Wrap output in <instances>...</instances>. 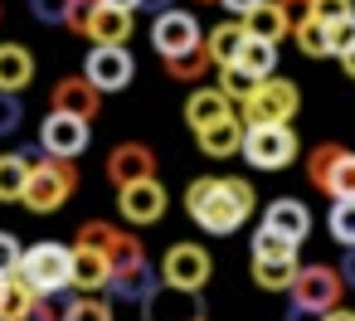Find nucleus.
Masks as SVG:
<instances>
[{
	"label": "nucleus",
	"instance_id": "f257e3e1",
	"mask_svg": "<svg viewBox=\"0 0 355 321\" xmlns=\"http://www.w3.org/2000/svg\"><path fill=\"white\" fill-rule=\"evenodd\" d=\"M258 209V190L239 175H200L185 185V214L205 229V234H234L253 219Z\"/></svg>",
	"mask_w": 355,
	"mask_h": 321
},
{
	"label": "nucleus",
	"instance_id": "f03ea898",
	"mask_svg": "<svg viewBox=\"0 0 355 321\" xmlns=\"http://www.w3.org/2000/svg\"><path fill=\"white\" fill-rule=\"evenodd\" d=\"M15 277H20L35 297H49V302H54L59 292L73 287V248H69V243H30Z\"/></svg>",
	"mask_w": 355,
	"mask_h": 321
},
{
	"label": "nucleus",
	"instance_id": "7ed1b4c3",
	"mask_svg": "<svg viewBox=\"0 0 355 321\" xmlns=\"http://www.w3.org/2000/svg\"><path fill=\"white\" fill-rule=\"evenodd\" d=\"M78 190V161H54L44 156L35 171H30V185H25V209L30 214H59L69 205V195Z\"/></svg>",
	"mask_w": 355,
	"mask_h": 321
},
{
	"label": "nucleus",
	"instance_id": "20e7f679",
	"mask_svg": "<svg viewBox=\"0 0 355 321\" xmlns=\"http://www.w3.org/2000/svg\"><path fill=\"white\" fill-rule=\"evenodd\" d=\"M306 180H311L321 195H331V205L355 200V151H350V146H336V141L311 146V156H306Z\"/></svg>",
	"mask_w": 355,
	"mask_h": 321
},
{
	"label": "nucleus",
	"instance_id": "39448f33",
	"mask_svg": "<svg viewBox=\"0 0 355 321\" xmlns=\"http://www.w3.org/2000/svg\"><path fill=\"white\" fill-rule=\"evenodd\" d=\"M297 107H302L297 83L292 78H268V83L253 88V98L239 107V117H243V127H292Z\"/></svg>",
	"mask_w": 355,
	"mask_h": 321
},
{
	"label": "nucleus",
	"instance_id": "423d86ee",
	"mask_svg": "<svg viewBox=\"0 0 355 321\" xmlns=\"http://www.w3.org/2000/svg\"><path fill=\"white\" fill-rule=\"evenodd\" d=\"M287 297H292V306H302V311H311V316H326V311L340 306L345 277H340V268H331V263H302V272H297V282H292Z\"/></svg>",
	"mask_w": 355,
	"mask_h": 321
},
{
	"label": "nucleus",
	"instance_id": "0eeeda50",
	"mask_svg": "<svg viewBox=\"0 0 355 321\" xmlns=\"http://www.w3.org/2000/svg\"><path fill=\"white\" fill-rule=\"evenodd\" d=\"M78 243H88V248L107 253L112 277H122V272H132V268H141V263H146L141 238H137V234H127V229H117V224H107V219H88V224L78 229Z\"/></svg>",
	"mask_w": 355,
	"mask_h": 321
},
{
	"label": "nucleus",
	"instance_id": "6e6552de",
	"mask_svg": "<svg viewBox=\"0 0 355 321\" xmlns=\"http://www.w3.org/2000/svg\"><path fill=\"white\" fill-rule=\"evenodd\" d=\"M297 151H302V141L292 127H248V137H243V161L253 171H287L297 161Z\"/></svg>",
	"mask_w": 355,
	"mask_h": 321
},
{
	"label": "nucleus",
	"instance_id": "1a4fd4ad",
	"mask_svg": "<svg viewBox=\"0 0 355 321\" xmlns=\"http://www.w3.org/2000/svg\"><path fill=\"white\" fill-rule=\"evenodd\" d=\"M214 263H209V248L200 243H171L166 258H161V287H175V292H205Z\"/></svg>",
	"mask_w": 355,
	"mask_h": 321
},
{
	"label": "nucleus",
	"instance_id": "9d476101",
	"mask_svg": "<svg viewBox=\"0 0 355 321\" xmlns=\"http://www.w3.org/2000/svg\"><path fill=\"white\" fill-rule=\"evenodd\" d=\"M151 44H156L161 59H180V54L205 44V30H200V20L190 10H166V15L151 20Z\"/></svg>",
	"mask_w": 355,
	"mask_h": 321
},
{
	"label": "nucleus",
	"instance_id": "9b49d317",
	"mask_svg": "<svg viewBox=\"0 0 355 321\" xmlns=\"http://www.w3.org/2000/svg\"><path fill=\"white\" fill-rule=\"evenodd\" d=\"M93 141V122H78V117H64V112H49L44 127H40V146L44 156L54 161H78Z\"/></svg>",
	"mask_w": 355,
	"mask_h": 321
},
{
	"label": "nucleus",
	"instance_id": "f8f14e48",
	"mask_svg": "<svg viewBox=\"0 0 355 321\" xmlns=\"http://www.w3.org/2000/svg\"><path fill=\"white\" fill-rule=\"evenodd\" d=\"M103 171H107V180H112L117 190L141 185V180H161V175H156V151H151L146 141H117V146L107 151Z\"/></svg>",
	"mask_w": 355,
	"mask_h": 321
},
{
	"label": "nucleus",
	"instance_id": "ddd939ff",
	"mask_svg": "<svg viewBox=\"0 0 355 321\" xmlns=\"http://www.w3.org/2000/svg\"><path fill=\"white\" fill-rule=\"evenodd\" d=\"M83 78H88L98 93H122V88L137 78V59H132V49H88Z\"/></svg>",
	"mask_w": 355,
	"mask_h": 321
},
{
	"label": "nucleus",
	"instance_id": "4468645a",
	"mask_svg": "<svg viewBox=\"0 0 355 321\" xmlns=\"http://www.w3.org/2000/svg\"><path fill=\"white\" fill-rule=\"evenodd\" d=\"M49 112H64V117H78V122H93L103 112V93L83 78V73H69L49 88Z\"/></svg>",
	"mask_w": 355,
	"mask_h": 321
},
{
	"label": "nucleus",
	"instance_id": "2eb2a0df",
	"mask_svg": "<svg viewBox=\"0 0 355 321\" xmlns=\"http://www.w3.org/2000/svg\"><path fill=\"white\" fill-rule=\"evenodd\" d=\"M117 209H122V219H127L132 229H146V224H156V219L166 214V185H161V180L127 185V190H117Z\"/></svg>",
	"mask_w": 355,
	"mask_h": 321
},
{
	"label": "nucleus",
	"instance_id": "dca6fc26",
	"mask_svg": "<svg viewBox=\"0 0 355 321\" xmlns=\"http://www.w3.org/2000/svg\"><path fill=\"white\" fill-rule=\"evenodd\" d=\"M44 161V146H20V151H6L0 156V205H20L25 200V185H30V171Z\"/></svg>",
	"mask_w": 355,
	"mask_h": 321
},
{
	"label": "nucleus",
	"instance_id": "f3484780",
	"mask_svg": "<svg viewBox=\"0 0 355 321\" xmlns=\"http://www.w3.org/2000/svg\"><path fill=\"white\" fill-rule=\"evenodd\" d=\"M141 321H205V297H200V292L161 287V292L141 306Z\"/></svg>",
	"mask_w": 355,
	"mask_h": 321
},
{
	"label": "nucleus",
	"instance_id": "a211bd4d",
	"mask_svg": "<svg viewBox=\"0 0 355 321\" xmlns=\"http://www.w3.org/2000/svg\"><path fill=\"white\" fill-rule=\"evenodd\" d=\"M132 25H137V15L112 10V6H103V0H98V10H93V20H88V30H83V40H93V49H127Z\"/></svg>",
	"mask_w": 355,
	"mask_h": 321
},
{
	"label": "nucleus",
	"instance_id": "6ab92c4d",
	"mask_svg": "<svg viewBox=\"0 0 355 321\" xmlns=\"http://www.w3.org/2000/svg\"><path fill=\"white\" fill-rule=\"evenodd\" d=\"M243 137H248L243 117H224V122L195 132V146H200L209 161H229V156H243Z\"/></svg>",
	"mask_w": 355,
	"mask_h": 321
},
{
	"label": "nucleus",
	"instance_id": "aec40b11",
	"mask_svg": "<svg viewBox=\"0 0 355 321\" xmlns=\"http://www.w3.org/2000/svg\"><path fill=\"white\" fill-rule=\"evenodd\" d=\"M258 224L272 229V234H282V238H292V243H302V238L311 234V209H306L302 200H272Z\"/></svg>",
	"mask_w": 355,
	"mask_h": 321
},
{
	"label": "nucleus",
	"instance_id": "412c9836",
	"mask_svg": "<svg viewBox=\"0 0 355 321\" xmlns=\"http://www.w3.org/2000/svg\"><path fill=\"white\" fill-rule=\"evenodd\" d=\"M73 287H78V297H93V292L112 287V263H107V253H98V248H88V243H73Z\"/></svg>",
	"mask_w": 355,
	"mask_h": 321
},
{
	"label": "nucleus",
	"instance_id": "4be33fe9",
	"mask_svg": "<svg viewBox=\"0 0 355 321\" xmlns=\"http://www.w3.org/2000/svg\"><path fill=\"white\" fill-rule=\"evenodd\" d=\"M292 15L282 10V0H268V6H258L248 20H243V35L248 40H263V44H282V40H292Z\"/></svg>",
	"mask_w": 355,
	"mask_h": 321
},
{
	"label": "nucleus",
	"instance_id": "5701e85b",
	"mask_svg": "<svg viewBox=\"0 0 355 321\" xmlns=\"http://www.w3.org/2000/svg\"><path fill=\"white\" fill-rule=\"evenodd\" d=\"M239 107L219 93V88H195L190 98H185V122H190V132H205V127H214V122H224V117H234Z\"/></svg>",
	"mask_w": 355,
	"mask_h": 321
},
{
	"label": "nucleus",
	"instance_id": "b1692460",
	"mask_svg": "<svg viewBox=\"0 0 355 321\" xmlns=\"http://www.w3.org/2000/svg\"><path fill=\"white\" fill-rule=\"evenodd\" d=\"M35 83V54L25 44H0V93H25Z\"/></svg>",
	"mask_w": 355,
	"mask_h": 321
},
{
	"label": "nucleus",
	"instance_id": "393cba45",
	"mask_svg": "<svg viewBox=\"0 0 355 321\" xmlns=\"http://www.w3.org/2000/svg\"><path fill=\"white\" fill-rule=\"evenodd\" d=\"M243 44H248V35H243V20H219V25L205 35V49H209L214 69H229V64H239Z\"/></svg>",
	"mask_w": 355,
	"mask_h": 321
},
{
	"label": "nucleus",
	"instance_id": "a878e982",
	"mask_svg": "<svg viewBox=\"0 0 355 321\" xmlns=\"http://www.w3.org/2000/svg\"><path fill=\"white\" fill-rule=\"evenodd\" d=\"M117 302H137V306H146L156 292H161V272L151 268V263H141V268H132V272H122V277H112V287H107Z\"/></svg>",
	"mask_w": 355,
	"mask_h": 321
},
{
	"label": "nucleus",
	"instance_id": "bb28decb",
	"mask_svg": "<svg viewBox=\"0 0 355 321\" xmlns=\"http://www.w3.org/2000/svg\"><path fill=\"white\" fill-rule=\"evenodd\" d=\"M302 263L297 258H253V287L263 292H292Z\"/></svg>",
	"mask_w": 355,
	"mask_h": 321
},
{
	"label": "nucleus",
	"instance_id": "cd10ccee",
	"mask_svg": "<svg viewBox=\"0 0 355 321\" xmlns=\"http://www.w3.org/2000/svg\"><path fill=\"white\" fill-rule=\"evenodd\" d=\"M239 69H243L248 78H258V83H268V78H277V44H263V40H248V44H243V54H239Z\"/></svg>",
	"mask_w": 355,
	"mask_h": 321
},
{
	"label": "nucleus",
	"instance_id": "c85d7f7f",
	"mask_svg": "<svg viewBox=\"0 0 355 321\" xmlns=\"http://www.w3.org/2000/svg\"><path fill=\"white\" fill-rule=\"evenodd\" d=\"M161 64H166V78H175V83H195V88H200V78L214 69V59H209L205 44L190 49V54H180V59H161Z\"/></svg>",
	"mask_w": 355,
	"mask_h": 321
},
{
	"label": "nucleus",
	"instance_id": "c756f323",
	"mask_svg": "<svg viewBox=\"0 0 355 321\" xmlns=\"http://www.w3.org/2000/svg\"><path fill=\"white\" fill-rule=\"evenodd\" d=\"M292 40H297V49H302L306 59H331V30H326V25L302 20V25L292 30Z\"/></svg>",
	"mask_w": 355,
	"mask_h": 321
},
{
	"label": "nucleus",
	"instance_id": "7c9ffc66",
	"mask_svg": "<svg viewBox=\"0 0 355 321\" xmlns=\"http://www.w3.org/2000/svg\"><path fill=\"white\" fill-rule=\"evenodd\" d=\"M214 88H219V93H224V98H229L234 107H243V103L253 98L258 78H248V73H243L239 64H229V69H219V83H214Z\"/></svg>",
	"mask_w": 355,
	"mask_h": 321
},
{
	"label": "nucleus",
	"instance_id": "2f4dec72",
	"mask_svg": "<svg viewBox=\"0 0 355 321\" xmlns=\"http://www.w3.org/2000/svg\"><path fill=\"white\" fill-rule=\"evenodd\" d=\"M326 229H331V238H336L340 248H355V200H340V205H331V214H326Z\"/></svg>",
	"mask_w": 355,
	"mask_h": 321
},
{
	"label": "nucleus",
	"instance_id": "473e14b6",
	"mask_svg": "<svg viewBox=\"0 0 355 321\" xmlns=\"http://www.w3.org/2000/svg\"><path fill=\"white\" fill-rule=\"evenodd\" d=\"M35 302H40V297H35V292H30L20 277H10V287H6V302H0V321H20V316H25Z\"/></svg>",
	"mask_w": 355,
	"mask_h": 321
},
{
	"label": "nucleus",
	"instance_id": "72a5a7b5",
	"mask_svg": "<svg viewBox=\"0 0 355 321\" xmlns=\"http://www.w3.org/2000/svg\"><path fill=\"white\" fill-rule=\"evenodd\" d=\"M253 258H297V243L258 224V234H253Z\"/></svg>",
	"mask_w": 355,
	"mask_h": 321
},
{
	"label": "nucleus",
	"instance_id": "f704fd0d",
	"mask_svg": "<svg viewBox=\"0 0 355 321\" xmlns=\"http://www.w3.org/2000/svg\"><path fill=\"white\" fill-rule=\"evenodd\" d=\"M64 321H112V306L103 297H73L64 306Z\"/></svg>",
	"mask_w": 355,
	"mask_h": 321
},
{
	"label": "nucleus",
	"instance_id": "c9c22d12",
	"mask_svg": "<svg viewBox=\"0 0 355 321\" xmlns=\"http://www.w3.org/2000/svg\"><path fill=\"white\" fill-rule=\"evenodd\" d=\"M355 15V0H311V20L316 25H340V20H350Z\"/></svg>",
	"mask_w": 355,
	"mask_h": 321
},
{
	"label": "nucleus",
	"instance_id": "e433bc0d",
	"mask_svg": "<svg viewBox=\"0 0 355 321\" xmlns=\"http://www.w3.org/2000/svg\"><path fill=\"white\" fill-rule=\"evenodd\" d=\"M20 263H25L20 238H15L10 229H0V277H15V272H20Z\"/></svg>",
	"mask_w": 355,
	"mask_h": 321
},
{
	"label": "nucleus",
	"instance_id": "4c0bfd02",
	"mask_svg": "<svg viewBox=\"0 0 355 321\" xmlns=\"http://www.w3.org/2000/svg\"><path fill=\"white\" fill-rule=\"evenodd\" d=\"M69 10H73V0H30V15L40 25H69Z\"/></svg>",
	"mask_w": 355,
	"mask_h": 321
},
{
	"label": "nucleus",
	"instance_id": "58836bf2",
	"mask_svg": "<svg viewBox=\"0 0 355 321\" xmlns=\"http://www.w3.org/2000/svg\"><path fill=\"white\" fill-rule=\"evenodd\" d=\"M20 117H25L20 98H15V93H0V137H10V132H20Z\"/></svg>",
	"mask_w": 355,
	"mask_h": 321
},
{
	"label": "nucleus",
	"instance_id": "ea45409f",
	"mask_svg": "<svg viewBox=\"0 0 355 321\" xmlns=\"http://www.w3.org/2000/svg\"><path fill=\"white\" fill-rule=\"evenodd\" d=\"M350 49H355V15H350V20H340V25H331V54H336V59H345Z\"/></svg>",
	"mask_w": 355,
	"mask_h": 321
},
{
	"label": "nucleus",
	"instance_id": "a19ab883",
	"mask_svg": "<svg viewBox=\"0 0 355 321\" xmlns=\"http://www.w3.org/2000/svg\"><path fill=\"white\" fill-rule=\"evenodd\" d=\"M20 321H64V306H54L49 297H40V302H35V306H30Z\"/></svg>",
	"mask_w": 355,
	"mask_h": 321
},
{
	"label": "nucleus",
	"instance_id": "79ce46f5",
	"mask_svg": "<svg viewBox=\"0 0 355 321\" xmlns=\"http://www.w3.org/2000/svg\"><path fill=\"white\" fill-rule=\"evenodd\" d=\"M214 6H224V10H234L239 20H248L258 6H268V0H214Z\"/></svg>",
	"mask_w": 355,
	"mask_h": 321
},
{
	"label": "nucleus",
	"instance_id": "37998d69",
	"mask_svg": "<svg viewBox=\"0 0 355 321\" xmlns=\"http://www.w3.org/2000/svg\"><path fill=\"white\" fill-rule=\"evenodd\" d=\"M340 277H345V287L355 292V248H345V258H340Z\"/></svg>",
	"mask_w": 355,
	"mask_h": 321
},
{
	"label": "nucleus",
	"instance_id": "c03bdc74",
	"mask_svg": "<svg viewBox=\"0 0 355 321\" xmlns=\"http://www.w3.org/2000/svg\"><path fill=\"white\" fill-rule=\"evenodd\" d=\"M103 6H112V10H127V15H137L146 0H103Z\"/></svg>",
	"mask_w": 355,
	"mask_h": 321
},
{
	"label": "nucleus",
	"instance_id": "a18cd8bd",
	"mask_svg": "<svg viewBox=\"0 0 355 321\" xmlns=\"http://www.w3.org/2000/svg\"><path fill=\"white\" fill-rule=\"evenodd\" d=\"M282 321H321V316H311V311H302V306H287Z\"/></svg>",
	"mask_w": 355,
	"mask_h": 321
},
{
	"label": "nucleus",
	"instance_id": "49530a36",
	"mask_svg": "<svg viewBox=\"0 0 355 321\" xmlns=\"http://www.w3.org/2000/svg\"><path fill=\"white\" fill-rule=\"evenodd\" d=\"M321 321H355V311H350V306H336V311H326Z\"/></svg>",
	"mask_w": 355,
	"mask_h": 321
},
{
	"label": "nucleus",
	"instance_id": "de8ad7c7",
	"mask_svg": "<svg viewBox=\"0 0 355 321\" xmlns=\"http://www.w3.org/2000/svg\"><path fill=\"white\" fill-rule=\"evenodd\" d=\"M146 10H156V15H166V10H175V0H146Z\"/></svg>",
	"mask_w": 355,
	"mask_h": 321
},
{
	"label": "nucleus",
	"instance_id": "09e8293b",
	"mask_svg": "<svg viewBox=\"0 0 355 321\" xmlns=\"http://www.w3.org/2000/svg\"><path fill=\"white\" fill-rule=\"evenodd\" d=\"M340 69H345V78H355V49H350V54L340 59Z\"/></svg>",
	"mask_w": 355,
	"mask_h": 321
},
{
	"label": "nucleus",
	"instance_id": "8fccbe9b",
	"mask_svg": "<svg viewBox=\"0 0 355 321\" xmlns=\"http://www.w3.org/2000/svg\"><path fill=\"white\" fill-rule=\"evenodd\" d=\"M6 287H10V277H0V302H6Z\"/></svg>",
	"mask_w": 355,
	"mask_h": 321
},
{
	"label": "nucleus",
	"instance_id": "3c124183",
	"mask_svg": "<svg viewBox=\"0 0 355 321\" xmlns=\"http://www.w3.org/2000/svg\"><path fill=\"white\" fill-rule=\"evenodd\" d=\"M0 20H6V6H0Z\"/></svg>",
	"mask_w": 355,
	"mask_h": 321
},
{
	"label": "nucleus",
	"instance_id": "603ef678",
	"mask_svg": "<svg viewBox=\"0 0 355 321\" xmlns=\"http://www.w3.org/2000/svg\"><path fill=\"white\" fill-rule=\"evenodd\" d=\"M209 6H214V0H209Z\"/></svg>",
	"mask_w": 355,
	"mask_h": 321
},
{
	"label": "nucleus",
	"instance_id": "864d4df0",
	"mask_svg": "<svg viewBox=\"0 0 355 321\" xmlns=\"http://www.w3.org/2000/svg\"><path fill=\"white\" fill-rule=\"evenodd\" d=\"M205 321H209V316H205Z\"/></svg>",
	"mask_w": 355,
	"mask_h": 321
}]
</instances>
